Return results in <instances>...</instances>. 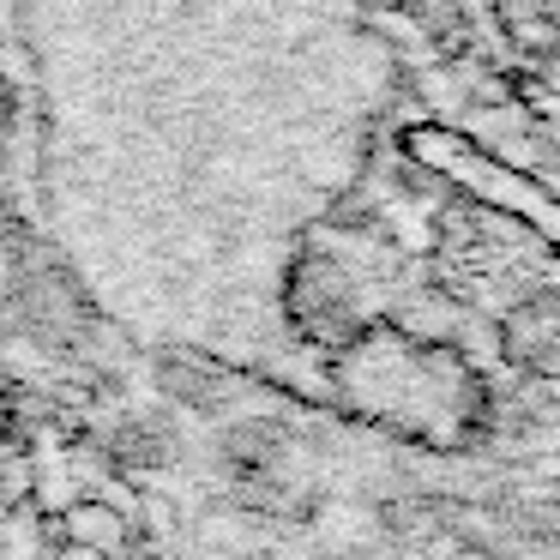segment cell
Returning a JSON list of instances; mask_svg holds the SVG:
<instances>
[{"label": "cell", "instance_id": "obj_1", "mask_svg": "<svg viewBox=\"0 0 560 560\" xmlns=\"http://www.w3.org/2000/svg\"><path fill=\"white\" fill-rule=\"evenodd\" d=\"M7 25L67 206L97 182L319 206L392 97L368 0H7Z\"/></svg>", "mask_w": 560, "mask_h": 560}, {"label": "cell", "instance_id": "obj_2", "mask_svg": "<svg viewBox=\"0 0 560 560\" xmlns=\"http://www.w3.org/2000/svg\"><path fill=\"white\" fill-rule=\"evenodd\" d=\"M61 530L73 548H97V555H115L127 542V518L109 506V500H73L61 512Z\"/></svg>", "mask_w": 560, "mask_h": 560}, {"label": "cell", "instance_id": "obj_3", "mask_svg": "<svg viewBox=\"0 0 560 560\" xmlns=\"http://www.w3.org/2000/svg\"><path fill=\"white\" fill-rule=\"evenodd\" d=\"M67 560H103V555H97V548H73V542H67Z\"/></svg>", "mask_w": 560, "mask_h": 560}]
</instances>
